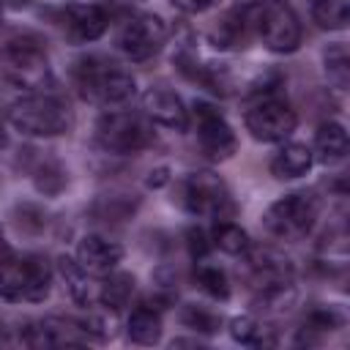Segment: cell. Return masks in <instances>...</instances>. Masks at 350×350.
<instances>
[{"label": "cell", "mask_w": 350, "mask_h": 350, "mask_svg": "<svg viewBox=\"0 0 350 350\" xmlns=\"http://www.w3.org/2000/svg\"><path fill=\"white\" fill-rule=\"evenodd\" d=\"M323 71H325V79L331 82V88L347 90V85H350V55H347L345 41H334L323 49Z\"/></svg>", "instance_id": "33"}, {"label": "cell", "mask_w": 350, "mask_h": 350, "mask_svg": "<svg viewBox=\"0 0 350 350\" xmlns=\"http://www.w3.org/2000/svg\"><path fill=\"white\" fill-rule=\"evenodd\" d=\"M180 14H202V11H208L216 0H170Z\"/></svg>", "instance_id": "38"}, {"label": "cell", "mask_w": 350, "mask_h": 350, "mask_svg": "<svg viewBox=\"0 0 350 350\" xmlns=\"http://www.w3.org/2000/svg\"><path fill=\"white\" fill-rule=\"evenodd\" d=\"M172 202H178L186 213L197 219L219 221L235 216V202L230 197V189L221 180V175H216L213 170H194L183 175L175 183Z\"/></svg>", "instance_id": "5"}, {"label": "cell", "mask_w": 350, "mask_h": 350, "mask_svg": "<svg viewBox=\"0 0 350 350\" xmlns=\"http://www.w3.org/2000/svg\"><path fill=\"white\" fill-rule=\"evenodd\" d=\"M257 0H235V8H249V5H254Z\"/></svg>", "instance_id": "43"}, {"label": "cell", "mask_w": 350, "mask_h": 350, "mask_svg": "<svg viewBox=\"0 0 350 350\" xmlns=\"http://www.w3.org/2000/svg\"><path fill=\"white\" fill-rule=\"evenodd\" d=\"M8 145V134H5V129H3V123H0V150Z\"/></svg>", "instance_id": "42"}, {"label": "cell", "mask_w": 350, "mask_h": 350, "mask_svg": "<svg viewBox=\"0 0 350 350\" xmlns=\"http://www.w3.org/2000/svg\"><path fill=\"white\" fill-rule=\"evenodd\" d=\"M252 36L276 55H290L301 46V22L290 3L284 0H257L254 5L243 8Z\"/></svg>", "instance_id": "6"}, {"label": "cell", "mask_w": 350, "mask_h": 350, "mask_svg": "<svg viewBox=\"0 0 350 350\" xmlns=\"http://www.w3.org/2000/svg\"><path fill=\"white\" fill-rule=\"evenodd\" d=\"M134 290H137L134 273H126V271H118L115 268L112 273L101 276V284L96 290V301L104 304V306H109V309H115V312H120L123 306L131 304Z\"/></svg>", "instance_id": "27"}, {"label": "cell", "mask_w": 350, "mask_h": 350, "mask_svg": "<svg viewBox=\"0 0 350 350\" xmlns=\"http://www.w3.org/2000/svg\"><path fill=\"white\" fill-rule=\"evenodd\" d=\"M323 211V197L314 189H295L273 200L262 213V227L276 241H301L306 238Z\"/></svg>", "instance_id": "4"}, {"label": "cell", "mask_w": 350, "mask_h": 350, "mask_svg": "<svg viewBox=\"0 0 350 350\" xmlns=\"http://www.w3.org/2000/svg\"><path fill=\"white\" fill-rule=\"evenodd\" d=\"M241 273L252 284V290L273 284V282H293L295 265L293 260L271 243H252L241 254Z\"/></svg>", "instance_id": "12"}, {"label": "cell", "mask_w": 350, "mask_h": 350, "mask_svg": "<svg viewBox=\"0 0 350 350\" xmlns=\"http://www.w3.org/2000/svg\"><path fill=\"white\" fill-rule=\"evenodd\" d=\"M79 265L90 273V276H107L112 273L120 260H123V246L118 241H109L107 235H98V232H88L77 241V254Z\"/></svg>", "instance_id": "15"}, {"label": "cell", "mask_w": 350, "mask_h": 350, "mask_svg": "<svg viewBox=\"0 0 350 350\" xmlns=\"http://www.w3.org/2000/svg\"><path fill=\"white\" fill-rule=\"evenodd\" d=\"M25 170L41 197H57L68 186V170L55 156H41L33 148H25Z\"/></svg>", "instance_id": "17"}, {"label": "cell", "mask_w": 350, "mask_h": 350, "mask_svg": "<svg viewBox=\"0 0 350 350\" xmlns=\"http://www.w3.org/2000/svg\"><path fill=\"white\" fill-rule=\"evenodd\" d=\"M191 279L197 284V290H202L208 298L213 301H227L232 287H230V276L224 268L213 265L208 257L205 260H194V271H191Z\"/></svg>", "instance_id": "29"}, {"label": "cell", "mask_w": 350, "mask_h": 350, "mask_svg": "<svg viewBox=\"0 0 350 350\" xmlns=\"http://www.w3.org/2000/svg\"><path fill=\"white\" fill-rule=\"evenodd\" d=\"M19 342L27 347H77V345H88V336L82 334L77 317L49 314L25 323L19 328Z\"/></svg>", "instance_id": "13"}, {"label": "cell", "mask_w": 350, "mask_h": 350, "mask_svg": "<svg viewBox=\"0 0 350 350\" xmlns=\"http://www.w3.org/2000/svg\"><path fill=\"white\" fill-rule=\"evenodd\" d=\"M142 112L150 123H159L164 129H172V131H186L189 129V109L183 104V98L167 88V85H150L145 93H142Z\"/></svg>", "instance_id": "14"}, {"label": "cell", "mask_w": 350, "mask_h": 350, "mask_svg": "<svg viewBox=\"0 0 350 350\" xmlns=\"http://www.w3.org/2000/svg\"><path fill=\"white\" fill-rule=\"evenodd\" d=\"M8 123L27 137H60L74 126V112L60 93L36 90L25 93L8 107Z\"/></svg>", "instance_id": "2"}, {"label": "cell", "mask_w": 350, "mask_h": 350, "mask_svg": "<svg viewBox=\"0 0 350 350\" xmlns=\"http://www.w3.org/2000/svg\"><path fill=\"white\" fill-rule=\"evenodd\" d=\"M183 241H186V252H189V257H191V260H205V257L211 254V249H213L211 232H208L205 227H200V224L186 227Z\"/></svg>", "instance_id": "36"}, {"label": "cell", "mask_w": 350, "mask_h": 350, "mask_svg": "<svg viewBox=\"0 0 350 350\" xmlns=\"http://www.w3.org/2000/svg\"><path fill=\"white\" fill-rule=\"evenodd\" d=\"M33 0H5V8H14V11H19V8H27Z\"/></svg>", "instance_id": "40"}, {"label": "cell", "mask_w": 350, "mask_h": 350, "mask_svg": "<svg viewBox=\"0 0 350 350\" xmlns=\"http://www.w3.org/2000/svg\"><path fill=\"white\" fill-rule=\"evenodd\" d=\"M25 276H27V290L25 301L27 304H41L49 298L52 290V276L55 268L44 254H25Z\"/></svg>", "instance_id": "28"}, {"label": "cell", "mask_w": 350, "mask_h": 350, "mask_svg": "<svg viewBox=\"0 0 350 350\" xmlns=\"http://www.w3.org/2000/svg\"><path fill=\"white\" fill-rule=\"evenodd\" d=\"M139 197L131 191H109V194H98L90 205H88V216L98 224H123L129 221L137 208H139Z\"/></svg>", "instance_id": "20"}, {"label": "cell", "mask_w": 350, "mask_h": 350, "mask_svg": "<svg viewBox=\"0 0 350 350\" xmlns=\"http://www.w3.org/2000/svg\"><path fill=\"white\" fill-rule=\"evenodd\" d=\"M0 74L3 79L25 93L46 90L52 82V68L44 44L36 36H14L0 46Z\"/></svg>", "instance_id": "3"}, {"label": "cell", "mask_w": 350, "mask_h": 350, "mask_svg": "<svg viewBox=\"0 0 350 350\" xmlns=\"http://www.w3.org/2000/svg\"><path fill=\"white\" fill-rule=\"evenodd\" d=\"M314 164V156H312V148L304 145V142H282V148L271 156V175L276 180H295V178H304Z\"/></svg>", "instance_id": "21"}, {"label": "cell", "mask_w": 350, "mask_h": 350, "mask_svg": "<svg viewBox=\"0 0 350 350\" xmlns=\"http://www.w3.org/2000/svg\"><path fill=\"white\" fill-rule=\"evenodd\" d=\"M243 126L257 142H284L293 137L298 126V115L287 98L273 93V96H260L246 101Z\"/></svg>", "instance_id": "8"}, {"label": "cell", "mask_w": 350, "mask_h": 350, "mask_svg": "<svg viewBox=\"0 0 350 350\" xmlns=\"http://www.w3.org/2000/svg\"><path fill=\"white\" fill-rule=\"evenodd\" d=\"M202 342L194 336V339H172V347H200Z\"/></svg>", "instance_id": "39"}, {"label": "cell", "mask_w": 350, "mask_h": 350, "mask_svg": "<svg viewBox=\"0 0 350 350\" xmlns=\"http://www.w3.org/2000/svg\"><path fill=\"white\" fill-rule=\"evenodd\" d=\"M347 317L339 306H331V304H312L306 312H304V320L295 331V345H317L325 334L331 331H339L345 328Z\"/></svg>", "instance_id": "18"}, {"label": "cell", "mask_w": 350, "mask_h": 350, "mask_svg": "<svg viewBox=\"0 0 350 350\" xmlns=\"http://www.w3.org/2000/svg\"><path fill=\"white\" fill-rule=\"evenodd\" d=\"M161 312L148 306V304H137L126 320V334H129V342L134 345H142V347H153L161 342Z\"/></svg>", "instance_id": "25"}, {"label": "cell", "mask_w": 350, "mask_h": 350, "mask_svg": "<svg viewBox=\"0 0 350 350\" xmlns=\"http://www.w3.org/2000/svg\"><path fill=\"white\" fill-rule=\"evenodd\" d=\"M170 180H172V172H170V167H164V164H161V167H153V170L148 172V178H145V186L156 191V189H164Z\"/></svg>", "instance_id": "37"}, {"label": "cell", "mask_w": 350, "mask_h": 350, "mask_svg": "<svg viewBox=\"0 0 350 350\" xmlns=\"http://www.w3.org/2000/svg\"><path fill=\"white\" fill-rule=\"evenodd\" d=\"M71 82L82 101H90L98 107L126 104L137 90L134 74L123 63H118L107 55L77 57L71 63Z\"/></svg>", "instance_id": "1"}, {"label": "cell", "mask_w": 350, "mask_h": 350, "mask_svg": "<svg viewBox=\"0 0 350 350\" xmlns=\"http://www.w3.org/2000/svg\"><path fill=\"white\" fill-rule=\"evenodd\" d=\"M14 249L8 246V241H5V235H3V230H0V257H5V254H11Z\"/></svg>", "instance_id": "41"}, {"label": "cell", "mask_w": 350, "mask_h": 350, "mask_svg": "<svg viewBox=\"0 0 350 350\" xmlns=\"http://www.w3.org/2000/svg\"><path fill=\"white\" fill-rule=\"evenodd\" d=\"M312 19L320 30H345L350 22V0H312Z\"/></svg>", "instance_id": "34"}, {"label": "cell", "mask_w": 350, "mask_h": 350, "mask_svg": "<svg viewBox=\"0 0 350 350\" xmlns=\"http://www.w3.org/2000/svg\"><path fill=\"white\" fill-rule=\"evenodd\" d=\"M167 25L156 14H129L115 30V46L131 63H145L156 57L167 44Z\"/></svg>", "instance_id": "9"}, {"label": "cell", "mask_w": 350, "mask_h": 350, "mask_svg": "<svg viewBox=\"0 0 350 350\" xmlns=\"http://www.w3.org/2000/svg\"><path fill=\"white\" fill-rule=\"evenodd\" d=\"M350 150V142H347V131L339 120H323L314 131V145H312V156L325 164V167H334L339 161H345Z\"/></svg>", "instance_id": "22"}, {"label": "cell", "mask_w": 350, "mask_h": 350, "mask_svg": "<svg viewBox=\"0 0 350 350\" xmlns=\"http://www.w3.org/2000/svg\"><path fill=\"white\" fill-rule=\"evenodd\" d=\"M55 271L68 293V298L77 304V306H88L96 301V293H93V284H90V273L79 265L77 257L71 254H57L55 257Z\"/></svg>", "instance_id": "23"}, {"label": "cell", "mask_w": 350, "mask_h": 350, "mask_svg": "<svg viewBox=\"0 0 350 350\" xmlns=\"http://www.w3.org/2000/svg\"><path fill=\"white\" fill-rule=\"evenodd\" d=\"M298 290L293 282H273L265 287H257L252 295V314H262V320L284 317L295 309Z\"/></svg>", "instance_id": "19"}, {"label": "cell", "mask_w": 350, "mask_h": 350, "mask_svg": "<svg viewBox=\"0 0 350 350\" xmlns=\"http://www.w3.org/2000/svg\"><path fill=\"white\" fill-rule=\"evenodd\" d=\"M205 38H208V44H211L213 49H219V52H238V49H243L254 36H252L246 11H243V8H230V11L219 14V16L208 25Z\"/></svg>", "instance_id": "16"}, {"label": "cell", "mask_w": 350, "mask_h": 350, "mask_svg": "<svg viewBox=\"0 0 350 350\" xmlns=\"http://www.w3.org/2000/svg\"><path fill=\"white\" fill-rule=\"evenodd\" d=\"M27 276H25V254H5L0 257V298L19 304L25 301Z\"/></svg>", "instance_id": "30"}, {"label": "cell", "mask_w": 350, "mask_h": 350, "mask_svg": "<svg viewBox=\"0 0 350 350\" xmlns=\"http://www.w3.org/2000/svg\"><path fill=\"white\" fill-rule=\"evenodd\" d=\"M189 120H194L197 145L205 159L227 161L235 156L238 137H235L232 126L227 123V118L219 112V107H213L211 101H194L189 109Z\"/></svg>", "instance_id": "10"}, {"label": "cell", "mask_w": 350, "mask_h": 350, "mask_svg": "<svg viewBox=\"0 0 350 350\" xmlns=\"http://www.w3.org/2000/svg\"><path fill=\"white\" fill-rule=\"evenodd\" d=\"M211 241H213L216 249H221V252L230 254V257H241V254L252 246L249 232H246L238 221H232V219H219V221H213Z\"/></svg>", "instance_id": "32"}, {"label": "cell", "mask_w": 350, "mask_h": 350, "mask_svg": "<svg viewBox=\"0 0 350 350\" xmlns=\"http://www.w3.org/2000/svg\"><path fill=\"white\" fill-rule=\"evenodd\" d=\"M49 14H52V22L63 30V36L71 44L98 41L112 22V16L101 3H85V0H66Z\"/></svg>", "instance_id": "11"}, {"label": "cell", "mask_w": 350, "mask_h": 350, "mask_svg": "<svg viewBox=\"0 0 350 350\" xmlns=\"http://www.w3.org/2000/svg\"><path fill=\"white\" fill-rule=\"evenodd\" d=\"M178 320L183 328H189L197 336H216L224 325L221 312L205 306V304H183L178 312Z\"/></svg>", "instance_id": "31"}, {"label": "cell", "mask_w": 350, "mask_h": 350, "mask_svg": "<svg viewBox=\"0 0 350 350\" xmlns=\"http://www.w3.org/2000/svg\"><path fill=\"white\" fill-rule=\"evenodd\" d=\"M11 221H14V227H16L22 235L36 238V235H41V232L49 227V213H46L44 205L25 200V202H16V205L11 208Z\"/></svg>", "instance_id": "35"}, {"label": "cell", "mask_w": 350, "mask_h": 350, "mask_svg": "<svg viewBox=\"0 0 350 350\" xmlns=\"http://www.w3.org/2000/svg\"><path fill=\"white\" fill-rule=\"evenodd\" d=\"M227 331L232 342L246 345V347H271L279 342V334L271 325V320H260L257 314H235L227 323Z\"/></svg>", "instance_id": "24"}, {"label": "cell", "mask_w": 350, "mask_h": 350, "mask_svg": "<svg viewBox=\"0 0 350 350\" xmlns=\"http://www.w3.org/2000/svg\"><path fill=\"white\" fill-rule=\"evenodd\" d=\"M96 142L109 156H131L148 150L156 142V131L145 112L107 109L96 120Z\"/></svg>", "instance_id": "7"}, {"label": "cell", "mask_w": 350, "mask_h": 350, "mask_svg": "<svg viewBox=\"0 0 350 350\" xmlns=\"http://www.w3.org/2000/svg\"><path fill=\"white\" fill-rule=\"evenodd\" d=\"M3 11H5V0H0V16H3Z\"/></svg>", "instance_id": "44"}, {"label": "cell", "mask_w": 350, "mask_h": 350, "mask_svg": "<svg viewBox=\"0 0 350 350\" xmlns=\"http://www.w3.org/2000/svg\"><path fill=\"white\" fill-rule=\"evenodd\" d=\"M85 312L77 317V323H79V328H82V334L88 336V342L93 339V342H109V339H115V334H118V312L115 309H109V306H104V304H88V306H82Z\"/></svg>", "instance_id": "26"}]
</instances>
